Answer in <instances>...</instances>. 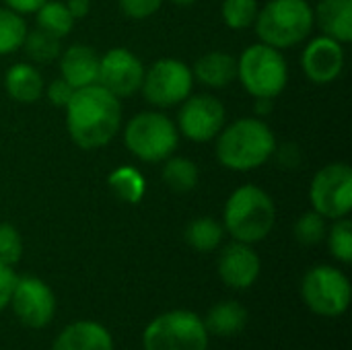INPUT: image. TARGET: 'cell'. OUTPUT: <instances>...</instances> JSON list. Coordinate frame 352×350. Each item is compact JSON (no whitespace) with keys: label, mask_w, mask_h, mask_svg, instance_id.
Returning <instances> with one entry per match:
<instances>
[{"label":"cell","mask_w":352,"mask_h":350,"mask_svg":"<svg viewBox=\"0 0 352 350\" xmlns=\"http://www.w3.org/2000/svg\"><path fill=\"white\" fill-rule=\"evenodd\" d=\"M64 111L68 136L82 151L107 146L122 128V101L99 83L76 89Z\"/></svg>","instance_id":"1"},{"label":"cell","mask_w":352,"mask_h":350,"mask_svg":"<svg viewBox=\"0 0 352 350\" xmlns=\"http://www.w3.org/2000/svg\"><path fill=\"white\" fill-rule=\"evenodd\" d=\"M217 161L237 173L254 171L266 165L276 149V136L262 118H239L225 124L217 134Z\"/></svg>","instance_id":"2"},{"label":"cell","mask_w":352,"mask_h":350,"mask_svg":"<svg viewBox=\"0 0 352 350\" xmlns=\"http://www.w3.org/2000/svg\"><path fill=\"white\" fill-rule=\"evenodd\" d=\"M276 223V204L272 196L254 184H243L231 192L223 208V229L241 243L264 241Z\"/></svg>","instance_id":"3"},{"label":"cell","mask_w":352,"mask_h":350,"mask_svg":"<svg viewBox=\"0 0 352 350\" xmlns=\"http://www.w3.org/2000/svg\"><path fill=\"white\" fill-rule=\"evenodd\" d=\"M258 39L276 50L303 43L314 31V6L307 0H270L256 17Z\"/></svg>","instance_id":"4"},{"label":"cell","mask_w":352,"mask_h":350,"mask_svg":"<svg viewBox=\"0 0 352 350\" xmlns=\"http://www.w3.org/2000/svg\"><path fill=\"white\" fill-rule=\"evenodd\" d=\"M237 78L254 99H276L289 83L287 58L272 45L252 43L237 58Z\"/></svg>","instance_id":"5"},{"label":"cell","mask_w":352,"mask_h":350,"mask_svg":"<svg viewBox=\"0 0 352 350\" xmlns=\"http://www.w3.org/2000/svg\"><path fill=\"white\" fill-rule=\"evenodd\" d=\"M179 142L175 122L163 111H140L132 116L124 128L126 149L144 163H161L169 159Z\"/></svg>","instance_id":"6"},{"label":"cell","mask_w":352,"mask_h":350,"mask_svg":"<svg viewBox=\"0 0 352 350\" xmlns=\"http://www.w3.org/2000/svg\"><path fill=\"white\" fill-rule=\"evenodd\" d=\"M208 332L200 316L173 309L157 316L142 332L144 350H208Z\"/></svg>","instance_id":"7"},{"label":"cell","mask_w":352,"mask_h":350,"mask_svg":"<svg viewBox=\"0 0 352 350\" xmlns=\"http://www.w3.org/2000/svg\"><path fill=\"white\" fill-rule=\"evenodd\" d=\"M301 297L316 316L340 318L351 305V281L340 268L318 264L305 272L301 281Z\"/></svg>","instance_id":"8"},{"label":"cell","mask_w":352,"mask_h":350,"mask_svg":"<svg viewBox=\"0 0 352 350\" xmlns=\"http://www.w3.org/2000/svg\"><path fill=\"white\" fill-rule=\"evenodd\" d=\"M192 68L177 58H159L148 68H144L140 91L153 107H175L192 95Z\"/></svg>","instance_id":"9"},{"label":"cell","mask_w":352,"mask_h":350,"mask_svg":"<svg viewBox=\"0 0 352 350\" xmlns=\"http://www.w3.org/2000/svg\"><path fill=\"white\" fill-rule=\"evenodd\" d=\"M311 210L324 219H344L352 210V167L334 161L316 171L309 184Z\"/></svg>","instance_id":"10"},{"label":"cell","mask_w":352,"mask_h":350,"mask_svg":"<svg viewBox=\"0 0 352 350\" xmlns=\"http://www.w3.org/2000/svg\"><path fill=\"white\" fill-rule=\"evenodd\" d=\"M227 124L225 105L210 93L190 95L179 103L177 132L192 142H210Z\"/></svg>","instance_id":"11"},{"label":"cell","mask_w":352,"mask_h":350,"mask_svg":"<svg viewBox=\"0 0 352 350\" xmlns=\"http://www.w3.org/2000/svg\"><path fill=\"white\" fill-rule=\"evenodd\" d=\"M8 305L16 320L31 330L50 326L56 316V295L37 276H16Z\"/></svg>","instance_id":"12"},{"label":"cell","mask_w":352,"mask_h":350,"mask_svg":"<svg viewBox=\"0 0 352 350\" xmlns=\"http://www.w3.org/2000/svg\"><path fill=\"white\" fill-rule=\"evenodd\" d=\"M144 76L142 60L128 47H111L99 56V78L97 83L118 99L132 97L140 91Z\"/></svg>","instance_id":"13"},{"label":"cell","mask_w":352,"mask_h":350,"mask_svg":"<svg viewBox=\"0 0 352 350\" xmlns=\"http://www.w3.org/2000/svg\"><path fill=\"white\" fill-rule=\"evenodd\" d=\"M344 45L332 37L318 35L307 41L301 54V68L305 76L316 85L334 83L344 70Z\"/></svg>","instance_id":"14"},{"label":"cell","mask_w":352,"mask_h":350,"mask_svg":"<svg viewBox=\"0 0 352 350\" xmlns=\"http://www.w3.org/2000/svg\"><path fill=\"white\" fill-rule=\"evenodd\" d=\"M217 270H219L221 281L229 289L245 291L256 285L260 270H262V262L250 243L231 241L221 250Z\"/></svg>","instance_id":"15"},{"label":"cell","mask_w":352,"mask_h":350,"mask_svg":"<svg viewBox=\"0 0 352 350\" xmlns=\"http://www.w3.org/2000/svg\"><path fill=\"white\" fill-rule=\"evenodd\" d=\"M60 74L76 91L95 85L99 78V56L91 45L72 43L60 54Z\"/></svg>","instance_id":"16"},{"label":"cell","mask_w":352,"mask_h":350,"mask_svg":"<svg viewBox=\"0 0 352 350\" xmlns=\"http://www.w3.org/2000/svg\"><path fill=\"white\" fill-rule=\"evenodd\" d=\"M52 350H113V338L103 324L78 320L58 334Z\"/></svg>","instance_id":"17"},{"label":"cell","mask_w":352,"mask_h":350,"mask_svg":"<svg viewBox=\"0 0 352 350\" xmlns=\"http://www.w3.org/2000/svg\"><path fill=\"white\" fill-rule=\"evenodd\" d=\"M314 25L322 35L340 41L342 45L352 41V0H320L314 8Z\"/></svg>","instance_id":"18"},{"label":"cell","mask_w":352,"mask_h":350,"mask_svg":"<svg viewBox=\"0 0 352 350\" xmlns=\"http://www.w3.org/2000/svg\"><path fill=\"white\" fill-rule=\"evenodd\" d=\"M192 76L208 89H227L237 78V58L221 50L208 52L196 60Z\"/></svg>","instance_id":"19"},{"label":"cell","mask_w":352,"mask_h":350,"mask_svg":"<svg viewBox=\"0 0 352 350\" xmlns=\"http://www.w3.org/2000/svg\"><path fill=\"white\" fill-rule=\"evenodd\" d=\"M4 89L10 95V99L31 105L39 101V97L43 95L45 83H43L41 72L33 64L16 62L4 74Z\"/></svg>","instance_id":"20"},{"label":"cell","mask_w":352,"mask_h":350,"mask_svg":"<svg viewBox=\"0 0 352 350\" xmlns=\"http://www.w3.org/2000/svg\"><path fill=\"white\" fill-rule=\"evenodd\" d=\"M202 322L212 336H235L248 324V309L237 301H221L210 307Z\"/></svg>","instance_id":"21"},{"label":"cell","mask_w":352,"mask_h":350,"mask_svg":"<svg viewBox=\"0 0 352 350\" xmlns=\"http://www.w3.org/2000/svg\"><path fill=\"white\" fill-rule=\"evenodd\" d=\"M107 188L120 202L138 204L144 198L146 182H144V175L136 167L122 165V167H116L107 175Z\"/></svg>","instance_id":"22"},{"label":"cell","mask_w":352,"mask_h":350,"mask_svg":"<svg viewBox=\"0 0 352 350\" xmlns=\"http://www.w3.org/2000/svg\"><path fill=\"white\" fill-rule=\"evenodd\" d=\"M223 237H225L223 223H219L212 217H198V219L190 221L184 231L186 243L194 252H200V254L214 252L223 243Z\"/></svg>","instance_id":"23"},{"label":"cell","mask_w":352,"mask_h":350,"mask_svg":"<svg viewBox=\"0 0 352 350\" xmlns=\"http://www.w3.org/2000/svg\"><path fill=\"white\" fill-rule=\"evenodd\" d=\"M163 184L177 194H186L192 192L198 186L200 179V171L198 165L192 159L186 157H169L163 161V171H161Z\"/></svg>","instance_id":"24"},{"label":"cell","mask_w":352,"mask_h":350,"mask_svg":"<svg viewBox=\"0 0 352 350\" xmlns=\"http://www.w3.org/2000/svg\"><path fill=\"white\" fill-rule=\"evenodd\" d=\"M35 23L39 29L56 35V37H66L72 27H74V19L68 12L64 2L58 0H45L37 10H35Z\"/></svg>","instance_id":"25"},{"label":"cell","mask_w":352,"mask_h":350,"mask_svg":"<svg viewBox=\"0 0 352 350\" xmlns=\"http://www.w3.org/2000/svg\"><path fill=\"white\" fill-rule=\"evenodd\" d=\"M23 50L27 54V58L35 64H52L54 60L60 58L62 54V43L60 37L43 31V29H33L27 31L25 41H23Z\"/></svg>","instance_id":"26"},{"label":"cell","mask_w":352,"mask_h":350,"mask_svg":"<svg viewBox=\"0 0 352 350\" xmlns=\"http://www.w3.org/2000/svg\"><path fill=\"white\" fill-rule=\"evenodd\" d=\"M27 31L29 29L23 14L0 6V56H8L21 50Z\"/></svg>","instance_id":"27"},{"label":"cell","mask_w":352,"mask_h":350,"mask_svg":"<svg viewBox=\"0 0 352 350\" xmlns=\"http://www.w3.org/2000/svg\"><path fill=\"white\" fill-rule=\"evenodd\" d=\"M258 10V0H225L221 6V17L229 29L243 31L254 27Z\"/></svg>","instance_id":"28"},{"label":"cell","mask_w":352,"mask_h":350,"mask_svg":"<svg viewBox=\"0 0 352 350\" xmlns=\"http://www.w3.org/2000/svg\"><path fill=\"white\" fill-rule=\"evenodd\" d=\"M326 233H328L326 219L322 215H318L316 210L303 212L293 227V235H295L297 243H301L305 248L320 245L326 239Z\"/></svg>","instance_id":"29"},{"label":"cell","mask_w":352,"mask_h":350,"mask_svg":"<svg viewBox=\"0 0 352 350\" xmlns=\"http://www.w3.org/2000/svg\"><path fill=\"white\" fill-rule=\"evenodd\" d=\"M326 241H328V250L330 254L342 262V264H351L352 262V223L349 217L344 219H336L334 225L328 229L326 233Z\"/></svg>","instance_id":"30"},{"label":"cell","mask_w":352,"mask_h":350,"mask_svg":"<svg viewBox=\"0 0 352 350\" xmlns=\"http://www.w3.org/2000/svg\"><path fill=\"white\" fill-rule=\"evenodd\" d=\"M23 258V239L14 225L0 223V264L14 266Z\"/></svg>","instance_id":"31"},{"label":"cell","mask_w":352,"mask_h":350,"mask_svg":"<svg viewBox=\"0 0 352 350\" xmlns=\"http://www.w3.org/2000/svg\"><path fill=\"white\" fill-rule=\"evenodd\" d=\"M120 2V10L128 17V19H148L153 17L165 0H118Z\"/></svg>","instance_id":"32"},{"label":"cell","mask_w":352,"mask_h":350,"mask_svg":"<svg viewBox=\"0 0 352 350\" xmlns=\"http://www.w3.org/2000/svg\"><path fill=\"white\" fill-rule=\"evenodd\" d=\"M43 93H45V97H47V101L54 105V107H66V103L70 101V97H72V93H74V89L60 76V78H54L45 89H43Z\"/></svg>","instance_id":"33"},{"label":"cell","mask_w":352,"mask_h":350,"mask_svg":"<svg viewBox=\"0 0 352 350\" xmlns=\"http://www.w3.org/2000/svg\"><path fill=\"white\" fill-rule=\"evenodd\" d=\"M272 157H276V161H278V165H280L283 169H297L299 163H301V151H299V146L293 144V142H287V144H283V146L276 144Z\"/></svg>","instance_id":"34"},{"label":"cell","mask_w":352,"mask_h":350,"mask_svg":"<svg viewBox=\"0 0 352 350\" xmlns=\"http://www.w3.org/2000/svg\"><path fill=\"white\" fill-rule=\"evenodd\" d=\"M16 283V272L12 266L0 264V311L10 303V295Z\"/></svg>","instance_id":"35"},{"label":"cell","mask_w":352,"mask_h":350,"mask_svg":"<svg viewBox=\"0 0 352 350\" xmlns=\"http://www.w3.org/2000/svg\"><path fill=\"white\" fill-rule=\"evenodd\" d=\"M6 8L19 12V14H35V10L45 2V0H2Z\"/></svg>","instance_id":"36"},{"label":"cell","mask_w":352,"mask_h":350,"mask_svg":"<svg viewBox=\"0 0 352 350\" xmlns=\"http://www.w3.org/2000/svg\"><path fill=\"white\" fill-rule=\"evenodd\" d=\"M64 4H66V8H68V12L72 14L74 21L85 19L89 14V10H91V0H66Z\"/></svg>","instance_id":"37"},{"label":"cell","mask_w":352,"mask_h":350,"mask_svg":"<svg viewBox=\"0 0 352 350\" xmlns=\"http://www.w3.org/2000/svg\"><path fill=\"white\" fill-rule=\"evenodd\" d=\"M272 109H274V99H256V107H254L256 118L264 120L272 113Z\"/></svg>","instance_id":"38"},{"label":"cell","mask_w":352,"mask_h":350,"mask_svg":"<svg viewBox=\"0 0 352 350\" xmlns=\"http://www.w3.org/2000/svg\"><path fill=\"white\" fill-rule=\"evenodd\" d=\"M169 2H173L175 6H192V4L198 2V0H169Z\"/></svg>","instance_id":"39"}]
</instances>
